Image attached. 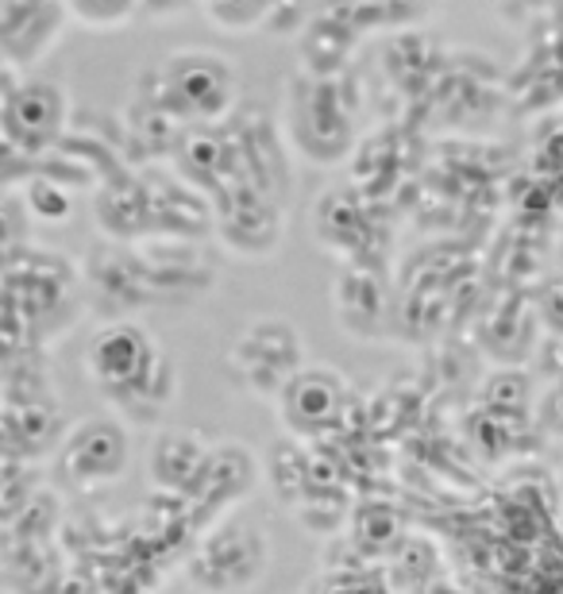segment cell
I'll list each match as a JSON object with an SVG mask.
<instances>
[{"label":"cell","mask_w":563,"mask_h":594,"mask_svg":"<svg viewBox=\"0 0 563 594\" xmlns=\"http://www.w3.org/2000/svg\"><path fill=\"white\" fill-rule=\"evenodd\" d=\"M201 12H205L209 23H216V28L229 31V35H244V31L267 23L275 8H270V4H240V0H221V4H205Z\"/></svg>","instance_id":"8fae6325"},{"label":"cell","mask_w":563,"mask_h":594,"mask_svg":"<svg viewBox=\"0 0 563 594\" xmlns=\"http://www.w3.org/2000/svg\"><path fill=\"white\" fill-rule=\"evenodd\" d=\"M139 8L136 4H116V0H89V4H70L66 15L77 23H85L89 31H113V28H124V23L136 15Z\"/></svg>","instance_id":"7c38bea8"},{"label":"cell","mask_w":563,"mask_h":594,"mask_svg":"<svg viewBox=\"0 0 563 594\" xmlns=\"http://www.w3.org/2000/svg\"><path fill=\"white\" fill-rule=\"evenodd\" d=\"M128 428L113 417H89L62 441V471L74 487L97 490L128 471Z\"/></svg>","instance_id":"8992f818"},{"label":"cell","mask_w":563,"mask_h":594,"mask_svg":"<svg viewBox=\"0 0 563 594\" xmlns=\"http://www.w3.org/2000/svg\"><path fill=\"white\" fill-rule=\"evenodd\" d=\"M93 386L128 421H155L178 394V371L139 320H113L93 336L85 351Z\"/></svg>","instance_id":"6da1fadb"},{"label":"cell","mask_w":563,"mask_h":594,"mask_svg":"<svg viewBox=\"0 0 563 594\" xmlns=\"http://www.w3.org/2000/svg\"><path fill=\"white\" fill-rule=\"evenodd\" d=\"M232 224H240L236 236L224 240L232 252L236 255H267L282 236V209L270 205L263 193L244 190L236 198V205H229L221 213V232L232 229Z\"/></svg>","instance_id":"9c48e42d"},{"label":"cell","mask_w":563,"mask_h":594,"mask_svg":"<svg viewBox=\"0 0 563 594\" xmlns=\"http://www.w3.org/2000/svg\"><path fill=\"white\" fill-rule=\"evenodd\" d=\"M240 93V74L232 59L205 46L170 51L155 70V105L182 124H216L229 116Z\"/></svg>","instance_id":"7a4b0ae2"},{"label":"cell","mask_w":563,"mask_h":594,"mask_svg":"<svg viewBox=\"0 0 563 594\" xmlns=\"http://www.w3.org/2000/svg\"><path fill=\"white\" fill-rule=\"evenodd\" d=\"M343 402H348V379L336 367H309L305 363L294 379L282 386L275 397L278 421L286 425V433L294 436H320L340 421Z\"/></svg>","instance_id":"5b68a950"},{"label":"cell","mask_w":563,"mask_h":594,"mask_svg":"<svg viewBox=\"0 0 563 594\" xmlns=\"http://www.w3.org/2000/svg\"><path fill=\"white\" fill-rule=\"evenodd\" d=\"M66 20V8L54 4H0V54L15 66H31L59 43Z\"/></svg>","instance_id":"52a82bcc"},{"label":"cell","mask_w":563,"mask_h":594,"mask_svg":"<svg viewBox=\"0 0 563 594\" xmlns=\"http://www.w3.org/2000/svg\"><path fill=\"white\" fill-rule=\"evenodd\" d=\"M213 467V448L193 433H162L151 448V482L159 490H190Z\"/></svg>","instance_id":"ba28073f"},{"label":"cell","mask_w":563,"mask_h":594,"mask_svg":"<svg viewBox=\"0 0 563 594\" xmlns=\"http://www.w3.org/2000/svg\"><path fill=\"white\" fill-rule=\"evenodd\" d=\"M229 367L244 382L247 394L275 402L289 379L305 367V340L294 320L286 317H255L244 332L232 340Z\"/></svg>","instance_id":"3957f363"},{"label":"cell","mask_w":563,"mask_h":594,"mask_svg":"<svg viewBox=\"0 0 563 594\" xmlns=\"http://www.w3.org/2000/svg\"><path fill=\"white\" fill-rule=\"evenodd\" d=\"M270 568L267 533L247 521H221L213 533L201 541V549L190 560V580L201 591L236 594L259 583Z\"/></svg>","instance_id":"277c9868"},{"label":"cell","mask_w":563,"mask_h":594,"mask_svg":"<svg viewBox=\"0 0 563 594\" xmlns=\"http://www.w3.org/2000/svg\"><path fill=\"white\" fill-rule=\"evenodd\" d=\"M62 116H66V100H62V89L46 82H31L15 93V100L8 105V124L20 131H28L31 144H43L54 131L62 128Z\"/></svg>","instance_id":"30bf717a"}]
</instances>
